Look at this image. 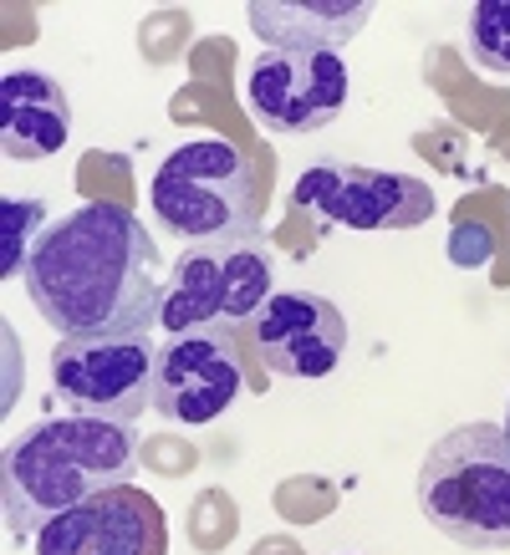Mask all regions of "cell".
<instances>
[{
    "label": "cell",
    "instance_id": "1",
    "mask_svg": "<svg viewBox=\"0 0 510 555\" xmlns=\"http://www.w3.org/2000/svg\"><path fill=\"white\" fill-rule=\"evenodd\" d=\"M26 291L56 337H133L158 326L164 255L123 204H82L41 230Z\"/></svg>",
    "mask_w": 510,
    "mask_h": 555
},
{
    "label": "cell",
    "instance_id": "2",
    "mask_svg": "<svg viewBox=\"0 0 510 555\" xmlns=\"http://www.w3.org/2000/svg\"><path fill=\"white\" fill-rule=\"evenodd\" d=\"M138 474V438L128 423L107 418H47L31 434L5 449V525L16 540H36L56 515L98 500L102 489L133 485Z\"/></svg>",
    "mask_w": 510,
    "mask_h": 555
},
{
    "label": "cell",
    "instance_id": "3",
    "mask_svg": "<svg viewBox=\"0 0 510 555\" xmlns=\"http://www.w3.org/2000/svg\"><path fill=\"white\" fill-rule=\"evenodd\" d=\"M424 520L464 551H510V438L500 423H459L419 464Z\"/></svg>",
    "mask_w": 510,
    "mask_h": 555
},
{
    "label": "cell",
    "instance_id": "4",
    "mask_svg": "<svg viewBox=\"0 0 510 555\" xmlns=\"http://www.w3.org/2000/svg\"><path fill=\"white\" fill-rule=\"evenodd\" d=\"M153 219L179 245H220L255 235L260 215V169L230 138H189L174 149L149 189Z\"/></svg>",
    "mask_w": 510,
    "mask_h": 555
},
{
    "label": "cell",
    "instance_id": "5",
    "mask_svg": "<svg viewBox=\"0 0 510 555\" xmlns=\"http://www.w3.org/2000/svg\"><path fill=\"white\" fill-rule=\"evenodd\" d=\"M276 250L260 235L220 240V245H189L169 266L158 326L169 337L184 332H235L266 311L276 291Z\"/></svg>",
    "mask_w": 510,
    "mask_h": 555
},
{
    "label": "cell",
    "instance_id": "6",
    "mask_svg": "<svg viewBox=\"0 0 510 555\" xmlns=\"http://www.w3.org/2000/svg\"><path fill=\"white\" fill-rule=\"evenodd\" d=\"M296 204L322 230H357V235L419 230L439 209L424 179L393 169H362V164H342V158L311 164L296 179Z\"/></svg>",
    "mask_w": 510,
    "mask_h": 555
},
{
    "label": "cell",
    "instance_id": "7",
    "mask_svg": "<svg viewBox=\"0 0 510 555\" xmlns=\"http://www.w3.org/2000/svg\"><path fill=\"white\" fill-rule=\"evenodd\" d=\"M51 383L77 413L128 423L153 408L158 383V341L153 332L133 337H62L51 352Z\"/></svg>",
    "mask_w": 510,
    "mask_h": 555
},
{
    "label": "cell",
    "instance_id": "8",
    "mask_svg": "<svg viewBox=\"0 0 510 555\" xmlns=\"http://www.w3.org/2000/svg\"><path fill=\"white\" fill-rule=\"evenodd\" d=\"M347 98L353 72L337 51H260L245 77V102L271 138L322 133L342 118Z\"/></svg>",
    "mask_w": 510,
    "mask_h": 555
},
{
    "label": "cell",
    "instance_id": "9",
    "mask_svg": "<svg viewBox=\"0 0 510 555\" xmlns=\"http://www.w3.org/2000/svg\"><path fill=\"white\" fill-rule=\"evenodd\" d=\"M245 387V362L230 332H184L158 347L153 408L169 423L200 428L215 423Z\"/></svg>",
    "mask_w": 510,
    "mask_h": 555
},
{
    "label": "cell",
    "instance_id": "10",
    "mask_svg": "<svg viewBox=\"0 0 510 555\" xmlns=\"http://www.w3.org/2000/svg\"><path fill=\"white\" fill-rule=\"evenodd\" d=\"M36 555H169V520L149 489L118 485L56 515L36 535Z\"/></svg>",
    "mask_w": 510,
    "mask_h": 555
},
{
    "label": "cell",
    "instance_id": "11",
    "mask_svg": "<svg viewBox=\"0 0 510 555\" xmlns=\"http://www.w3.org/2000/svg\"><path fill=\"white\" fill-rule=\"evenodd\" d=\"M255 347L276 377H327L347 352V317L317 291H276L255 317Z\"/></svg>",
    "mask_w": 510,
    "mask_h": 555
},
{
    "label": "cell",
    "instance_id": "12",
    "mask_svg": "<svg viewBox=\"0 0 510 555\" xmlns=\"http://www.w3.org/2000/svg\"><path fill=\"white\" fill-rule=\"evenodd\" d=\"M72 138V98L47 72H5L0 77V149L5 158L36 164L62 153Z\"/></svg>",
    "mask_w": 510,
    "mask_h": 555
},
{
    "label": "cell",
    "instance_id": "13",
    "mask_svg": "<svg viewBox=\"0 0 510 555\" xmlns=\"http://www.w3.org/2000/svg\"><path fill=\"white\" fill-rule=\"evenodd\" d=\"M251 31L266 41V51H337L368 26L362 0H255Z\"/></svg>",
    "mask_w": 510,
    "mask_h": 555
},
{
    "label": "cell",
    "instance_id": "14",
    "mask_svg": "<svg viewBox=\"0 0 510 555\" xmlns=\"http://www.w3.org/2000/svg\"><path fill=\"white\" fill-rule=\"evenodd\" d=\"M470 56L485 77H510V0L470 5Z\"/></svg>",
    "mask_w": 510,
    "mask_h": 555
},
{
    "label": "cell",
    "instance_id": "15",
    "mask_svg": "<svg viewBox=\"0 0 510 555\" xmlns=\"http://www.w3.org/2000/svg\"><path fill=\"white\" fill-rule=\"evenodd\" d=\"M0 219H5V250H0V275H16V270L31 266V235L36 224H47V209L36 199H5V209H0Z\"/></svg>",
    "mask_w": 510,
    "mask_h": 555
},
{
    "label": "cell",
    "instance_id": "16",
    "mask_svg": "<svg viewBox=\"0 0 510 555\" xmlns=\"http://www.w3.org/2000/svg\"><path fill=\"white\" fill-rule=\"evenodd\" d=\"M500 428H506V438H510V413H506V423H500Z\"/></svg>",
    "mask_w": 510,
    "mask_h": 555
}]
</instances>
